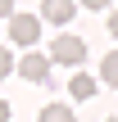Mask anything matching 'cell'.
Listing matches in <instances>:
<instances>
[{
	"label": "cell",
	"mask_w": 118,
	"mask_h": 122,
	"mask_svg": "<svg viewBox=\"0 0 118 122\" xmlns=\"http://www.w3.org/2000/svg\"><path fill=\"white\" fill-rule=\"evenodd\" d=\"M50 63L77 68V63H86V45H82L77 36H55V41H50Z\"/></svg>",
	"instance_id": "obj_1"
},
{
	"label": "cell",
	"mask_w": 118,
	"mask_h": 122,
	"mask_svg": "<svg viewBox=\"0 0 118 122\" xmlns=\"http://www.w3.org/2000/svg\"><path fill=\"white\" fill-rule=\"evenodd\" d=\"M41 36V18H32V14H14L9 18V41L14 45H32Z\"/></svg>",
	"instance_id": "obj_2"
},
{
	"label": "cell",
	"mask_w": 118,
	"mask_h": 122,
	"mask_svg": "<svg viewBox=\"0 0 118 122\" xmlns=\"http://www.w3.org/2000/svg\"><path fill=\"white\" fill-rule=\"evenodd\" d=\"M18 72L27 77V81H50V54H23V63H18Z\"/></svg>",
	"instance_id": "obj_3"
},
{
	"label": "cell",
	"mask_w": 118,
	"mask_h": 122,
	"mask_svg": "<svg viewBox=\"0 0 118 122\" xmlns=\"http://www.w3.org/2000/svg\"><path fill=\"white\" fill-rule=\"evenodd\" d=\"M73 14H77L73 0H45V5H41V18H45V23H68Z\"/></svg>",
	"instance_id": "obj_4"
},
{
	"label": "cell",
	"mask_w": 118,
	"mask_h": 122,
	"mask_svg": "<svg viewBox=\"0 0 118 122\" xmlns=\"http://www.w3.org/2000/svg\"><path fill=\"white\" fill-rule=\"evenodd\" d=\"M68 95H73V100H91V95H96V77H86V72H73V81H68Z\"/></svg>",
	"instance_id": "obj_5"
},
{
	"label": "cell",
	"mask_w": 118,
	"mask_h": 122,
	"mask_svg": "<svg viewBox=\"0 0 118 122\" xmlns=\"http://www.w3.org/2000/svg\"><path fill=\"white\" fill-rule=\"evenodd\" d=\"M36 122H77V118H73V109H68V104H45Z\"/></svg>",
	"instance_id": "obj_6"
},
{
	"label": "cell",
	"mask_w": 118,
	"mask_h": 122,
	"mask_svg": "<svg viewBox=\"0 0 118 122\" xmlns=\"http://www.w3.org/2000/svg\"><path fill=\"white\" fill-rule=\"evenodd\" d=\"M100 81H105V86H118V50L105 54V63H100Z\"/></svg>",
	"instance_id": "obj_7"
},
{
	"label": "cell",
	"mask_w": 118,
	"mask_h": 122,
	"mask_svg": "<svg viewBox=\"0 0 118 122\" xmlns=\"http://www.w3.org/2000/svg\"><path fill=\"white\" fill-rule=\"evenodd\" d=\"M9 72H14V59H9V50L0 45V77H9Z\"/></svg>",
	"instance_id": "obj_8"
},
{
	"label": "cell",
	"mask_w": 118,
	"mask_h": 122,
	"mask_svg": "<svg viewBox=\"0 0 118 122\" xmlns=\"http://www.w3.org/2000/svg\"><path fill=\"white\" fill-rule=\"evenodd\" d=\"M14 14H18V9H14L9 0H0V18H14Z\"/></svg>",
	"instance_id": "obj_9"
},
{
	"label": "cell",
	"mask_w": 118,
	"mask_h": 122,
	"mask_svg": "<svg viewBox=\"0 0 118 122\" xmlns=\"http://www.w3.org/2000/svg\"><path fill=\"white\" fill-rule=\"evenodd\" d=\"M109 32H114V36H118V9H114V14H109Z\"/></svg>",
	"instance_id": "obj_10"
},
{
	"label": "cell",
	"mask_w": 118,
	"mask_h": 122,
	"mask_svg": "<svg viewBox=\"0 0 118 122\" xmlns=\"http://www.w3.org/2000/svg\"><path fill=\"white\" fill-rule=\"evenodd\" d=\"M0 122H9V104H5V100H0Z\"/></svg>",
	"instance_id": "obj_11"
},
{
	"label": "cell",
	"mask_w": 118,
	"mask_h": 122,
	"mask_svg": "<svg viewBox=\"0 0 118 122\" xmlns=\"http://www.w3.org/2000/svg\"><path fill=\"white\" fill-rule=\"evenodd\" d=\"M109 122H118V118H109Z\"/></svg>",
	"instance_id": "obj_12"
}]
</instances>
